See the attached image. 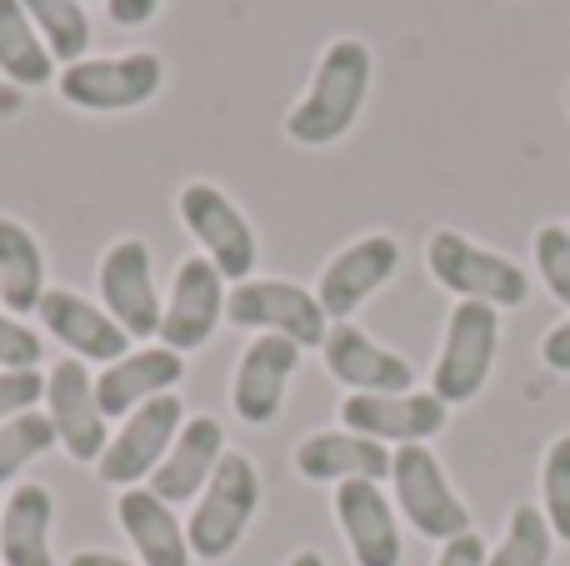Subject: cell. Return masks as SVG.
<instances>
[{"label": "cell", "instance_id": "cell-15", "mask_svg": "<svg viewBox=\"0 0 570 566\" xmlns=\"http://www.w3.org/2000/svg\"><path fill=\"white\" fill-rule=\"evenodd\" d=\"M451 407L435 391H395V397H345L341 427L381 441V447H425L441 437Z\"/></svg>", "mask_w": 570, "mask_h": 566}, {"label": "cell", "instance_id": "cell-23", "mask_svg": "<svg viewBox=\"0 0 570 566\" xmlns=\"http://www.w3.org/2000/svg\"><path fill=\"white\" fill-rule=\"evenodd\" d=\"M56 497L40 481H20L0 507V566H56L50 557Z\"/></svg>", "mask_w": 570, "mask_h": 566}, {"label": "cell", "instance_id": "cell-30", "mask_svg": "<svg viewBox=\"0 0 570 566\" xmlns=\"http://www.w3.org/2000/svg\"><path fill=\"white\" fill-rule=\"evenodd\" d=\"M535 271H541L546 291L570 311V226L551 221L535 231Z\"/></svg>", "mask_w": 570, "mask_h": 566}, {"label": "cell", "instance_id": "cell-26", "mask_svg": "<svg viewBox=\"0 0 570 566\" xmlns=\"http://www.w3.org/2000/svg\"><path fill=\"white\" fill-rule=\"evenodd\" d=\"M30 16V26L40 30V40H46V50L56 60H66V66H76V60H86L90 50V16L80 0H20Z\"/></svg>", "mask_w": 570, "mask_h": 566}, {"label": "cell", "instance_id": "cell-2", "mask_svg": "<svg viewBox=\"0 0 570 566\" xmlns=\"http://www.w3.org/2000/svg\"><path fill=\"white\" fill-rule=\"evenodd\" d=\"M425 266H431L435 286H445L455 301H485L495 311H515L531 301V276H525L521 261L501 256V251L481 246V241L461 236L451 226L431 231Z\"/></svg>", "mask_w": 570, "mask_h": 566}, {"label": "cell", "instance_id": "cell-11", "mask_svg": "<svg viewBox=\"0 0 570 566\" xmlns=\"http://www.w3.org/2000/svg\"><path fill=\"white\" fill-rule=\"evenodd\" d=\"M40 411H46L50 427H56V447L66 451L70 461H90V467H96L110 441V417L100 411L96 377L86 371V361L66 357L50 367Z\"/></svg>", "mask_w": 570, "mask_h": 566}, {"label": "cell", "instance_id": "cell-35", "mask_svg": "<svg viewBox=\"0 0 570 566\" xmlns=\"http://www.w3.org/2000/svg\"><path fill=\"white\" fill-rule=\"evenodd\" d=\"M106 10H110V20H116V26H146L150 16H156L160 10V0H106Z\"/></svg>", "mask_w": 570, "mask_h": 566}, {"label": "cell", "instance_id": "cell-21", "mask_svg": "<svg viewBox=\"0 0 570 566\" xmlns=\"http://www.w3.org/2000/svg\"><path fill=\"white\" fill-rule=\"evenodd\" d=\"M295 471L305 481H391V447L361 437V431H311L295 447Z\"/></svg>", "mask_w": 570, "mask_h": 566}, {"label": "cell", "instance_id": "cell-3", "mask_svg": "<svg viewBox=\"0 0 570 566\" xmlns=\"http://www.w3.org/2000/svg\"><path fill=\"white\" fill-rule=\"evenodd\" d=\"M190 521H186V537H190V557L196 562H226L230 552L246 541L250 521H256L261 507V471L246 451H226L216 467V477L206 481L196 501H190Z\"/></svg>", "mask_w": 570, "mask_h": 566}, {"label": "cell", "instance_id": "cell-17", "mask_svg": "<svg viewBox=\"0 0 570 566\" xmlns=\"http://www.w3.org/2000/svg\"><path fill=\"white\" fill-rule=\"evenodd\" d=\"M36 321L46 326V336H56L76 361H100V367H110V361H120L130 351V336L116 326V316H110L106 306H96V301H86L80 291L50 286L36 306Z\"/></svg>", "mask_w": 570, "mask_h": 566}, {"label": "cell", "instance_id": "cell-5", "mask_svg": "<svg viewBox=\"0 0 570 566\" xmlns=\"http://www.w3.org/2000/svg\"><path fill=\"white\" fill-rule=\"evenodd\" d=\"M166 66L156 50H116V56H86L56 76V90L76 110H136L160 96Z\"/></svg>", "mask_w": 570, "mask_h": 566}, {"label": "cell", "instance_id": "cell-39", "mask_svg": "<svg viewBox=\"0 0 570 566\" xmlns=\"http://www.w3.org/2000/svg\"><path fill=\"white\" fill-rule=\"evenodd\" d=\"M80 6H86V0H80Z\"/></svg>", "mask_w": 570, "mask_h": 566}, {"label": "cell", "instance_id": "cell-33", "mask_svg": "<svg viewBox=\"0 0 570 566\" xmlns=\"http://www.w3.org/2000/svg\"><path fill=\"white\" fill-rule=\"evenodd\" d=\"M485 562H491V547H485L481 531L441 541V557H435V566H485Z\"/></svg>", "mask_w": 570, "mask_h": 566}, {"label": "cell", "instance_id": "cell-16", "mask_svg": "<svg viewBox=\"0 0 570 566\" xmlns=\"http://www.w3.org/2000/svg\"><path fill=\"white\" fill-rule=\"evenodd\" d=\"M301 367V347L285 336H250V347L240 351L236 377H230V407L246 427H271L285 407L291 377Z\"/></svg>", "mask_w": 570, "mask_h": 566}, {"label": "cell", "instance_id": "cell-25", "mask_svg": "<svg viewBox=\"0 0 570 566\" xmlns=\"http://www.w3.org/2000/svg\"><path fill=\"white\" fill-rule=\"evenodd\" d=\"M0 76L26 90H40L56 80V56L46 50V40L30 26L20 0H0Z\"/></svg>", "mask_w": 570, "mask_h": 566}, {"label": "cell", "instance_id": "cell-24", "mask_svg": "<svg viewBox=\"0 0 570 566\" xmlns=\"http://www.w3.org/2000/svg\"><path fill=\"white\" fill-rule=\"evenodd\" d=\"M46 291V256L36 231H26L16 216H0V311L36 316Z\"/></svg>", "mask_w": 570, "mask_h": 566}, {"label": "cell", "instance_id": "cell-12", "mask_svg": "<svg viewBox=\"0 0 570 566\" xmlns=\"http://www.w3.org/2000/svg\"><path fill=\"white\" fill-rule=\"evenodd\" d=\"M226 296H230V281L216 271V261L206 256H186L176 266V281H170V296L160 306V347L170 351H200L216 326L226 321Z\"/></svg>", "mask_w": 570, "mask_h": 566}, {"label": "cell", "instance_id": "cell-28", "mask_svg": "<svg viewBox=\"0 0 570 566\" xmlns=\"http://www.w3.org/2000/svg\"><path fill=\"white\" fill-rule=\"evenodd\" d=\"M50 447H56V427H50L46 411H26V417L6 421V427H0V487L16 481L20 471L46 457Z\"/></svg>", "mask_w": 570, "mask_h": 566}, {"label": "cell", "instance_id": "cell-31", "mask_svg": "<svg viewBox=\"0 0 570 566\" xmlns=\"http://www.w3.org/2000/svg\"><path fill=\"white\" fill-rule=\"evenodd\" d=\"M40 351H46V341H40L20 316L0 311V371H36Z\"/></svg>", "mask_w": 570, "mask_h": 566}, {"label": "cell", "instance_id": "cell-10", "mask_svg": "<svg viewBox=\"0 0 570 566\" xmlns=\"http://www.w3.org/2000/svg\"><path fill=\"white\" fill-rule=\"evenodd\" d=\"M100 306L116 316V326L130 341H156L160 336V291H156V256L140 236H120L106 246L96 271Z\"/></svg>", "mask_w": 570, "mask_h": 566}, {"label": "cell", "instance_id": "cell-18", "mask_svg": "<svg viewBox=\"0 0 570 566\" xmlns=\"http://www.w3.org/2000/svg\"><path fill=\"white\" fill-rule=\"evenodd\" d=\"M335 521H341L355 566H401V521H395V501L381 491V481L335 487Z\"/></svg>", "mask_w": 570, "mask_h": 566}, {"label": "cell", "instance_id": "cell-20", "mask_svg": "<svg viewBox=\"0 0 570 566\" xmlns=\"http://www.w3.org/2000/svg\"><path fill=\"white\" fill-rule=\"evenodd\" d=\"M226 427H220L216 417H186V427H180V437L170 441L166 461H160L156 471H150L146 487L156 491L160 501H170V507H180V501H196L200 491H206V481L216 477L220 457H226Z\"/></svg>", "mask_w": 570, "mask_h": 566}, {"label": "cell", "instance_id": "cell-19", "mask_svg": "<svg viewBox=\"0 0 570 566\" xmlns=\"http://www.w3.org/2000/svg\"><path fill=\"white\" fill-rule=\"evenodd\" d=\"M180 377H186V357H180V351L160 347V341L136 347V351H126L120 361H110V367L96 377L100 411H106L110 421H116V417L126 421L136 407H146V401L176 391Z\"/></svg>", "mask_w": 570, "mask_h": 566}, {"label": "cell", "instance_id": "cell-22", "mask_svg": "<svg viewBox=\"0 0 570 566\" xmlns=\"http://www.w3.org/2000/svg\"><path fill=\"white\" fill-rule=\"evenodd\" d=\"M116 521L130 537L140 566H190V537L186 521L176 517L170 501H160L150 487H130L116 497Z\"/></svg>", "mask_w": 570, "mask_h": 566}, {"label": "cell", "instance_id": "cell-34", "mask_svg": "<svg viewBox=\"0 0 570 566\" xmlns=\"http://www.w3.org/2000/svg\"><path fill=\"white\" fill-rule=\"evenodd\" d=\"M541 361L556 371V377H570V316H566V321H556V326L546 331V341H541Z\"/></svg>", "mask_w": 570, "mask_h": 566}, {"label": "cell", "instance_id": "cell-29", "mask_svg": "<svg viewBox=\"0 0 570 566\" xmlns=\"http://www.w3.org/2000/svg\"><path fill=\"white\" fill-rule=\"evenodd\" d=\"M541 511L551 521L556 541H570V431L551 441L541 461Z\"/></svg>", "mask_w": 570, "mask_h": 566}, {"label": "cell", "instance_id": "cell-38", "mask_svg": "<svg viewBox=\"0 0 570 566\" xmlns=\"http://www.w3.org/2000/svg\"><path fill=\"white\" fill-rule=\"evenodd\" d=\"M566 110H570V86H566Z\"/></svg>", "mask_w": 570, "mask_h": 566}, {"label": "cell", "instance_id": "cell-13", "mask_svg": "<svg viewBox=\"0 0 570 566\" xmlns=\"http://www.w3.org/2000/svg\"><path fill=\"white\" fill-rule=\"evenodd\" d=\"M395 271H401V241L385 236V231H371V236L351 241L325 261L321 281H315V301L325 306L331 321H351Z\"/></svg>", "mask_w": 570, "mask_h": 566}, {"label": "cell", "instance_id": "cell-36", "mask_svg": "<svg viewBox=\"0 0 570 566\" xmlns=\"http://www.w3.org/2000/svg\"><path fill=\"white\" fill-rule=\"evenodd\" d=\"M66 566H140V562H126V557H116V552H76Z\"/></svg>", "mask_w": 570, "mask_h": 566}, {"label": "cell", "instance_id": "cell-14", "mask_svg": "<svg viewBox=\"0 0 570 566\" xmlns=\"http://www.w3.org/2000/svg\"><path fill=\"white\" fill-rule=\"evenodd\" d=\"M325 371L345 387V397H395V391H415V367L401 351L381 347L365 336L355 321H331L325 331Z\"/></svg>", "mask_w": 570, "mask_h": 566}, {"label": "cell", "instance_id": "cell-9", "mask_svg": "<svg viewBox=\"0 0 570 566\" xmlns=\"http://www.w3.org/2000/svg\"><path fill=\"white\" fill-rule=\"evenodd\" d=\"M180 427H186V401H180L176 391L136 407L116 431H110L106 451H100V461H96L100 481H106V487H120V491L150 481V471L166 461L170 441L180 437Z\"/></svg>", "mask_w": 570, "mask_h": 566}, {"label": "cell", "instance_id": "cell-6", "mask_svg": "<svg viewBox=\"0 0 570 566\" xmlns=\"http://www.w3.org/2000/svg\"><path fill=\"white\" fill-rule=\"evenodd\" d=\"M391 487H395V511L415 527L425 541H451L465 537L471 527V507L455 497L451 477H445L441 457L431 447H395L391 451Z\"/></svg>", "mask_w": 570, "mask_h": 566}, {"label": "cell", "instance_id": "cell-1", "mask_svg": "<svg viewBox=\"0 0 570 566\" xmlns=\"http://www.w3.org/2000/svg\"><path fill=\"white\" fill-rule=\"evenodd\" d=\"M371 76H375V56L365 40L355 36L331 40L321 50V60H315L305 96L285 116V136L295 146H331V140H341L361 120L365 96H371Z\"/></svg>", "mask_w": 570, "mask_h": 566}, {"label": "cell", "instance_id": "cell-37", "mask_svg": "<svg viewBox=\"0 0 570 566\" xmlns=\"http://www.w3.org/2000/svg\"><path fill=\"white\" fill-rule=\"evenodd\" d=\"M285 566H325V557H321V552H311V547H305V552H295V557L285 562Z\"/></svg>", "mask_w": 570, "mask_h": 566}, {"label": "cell", "instance_id": "cell-8", "mask_svg": "<svg viewBox=\"0 0 570 566\" xmlns=\"http://www.w3.org/2000/svg\"><path fill=\"white\" fill-rule=\"evenodd\" d=\"M176 216H180V226L190 231V241L200 246V256L216 261L220 276L236 281V286L250 281V271H256V261H261V246H256L250 221L240 216V206L226 191L210 186V180H190L176 196Z\"/></svg>", "mask_w": 570, "mask_h": 566}, {"label": "cell", "instance_id": "cell-7", "mask_svg": "<svg viewBox=\"0 0 570 566\" xmlns=\"http://www.w3.org/2000/svg\"><path fill=\"white\" fill-rule=\"evenodd\" d=\"M226 321L240 331H256V336H285L301 351L325 347V331L331 316L315 301V291H305L301 281H276V276H250L240 286H230L226 296Z\"/></svg>", "mask_w": 570, "mask_h": 566}, {"label": "cell", "instance_id": "cell-27", "mask_svg": "<svg viewBox=\"0 0 570 566\" xmlns=\"http://www.w3.org/2000/svg\"><path fill=\"white\" fill-rule=\"evenodd\" d=\"M551 552H556V531L546 521V511L535 501H521L485 566H551Z\"/></svg>", "mask_w": 570, "mask_h": 566}, {"label": "cell", "instance_id": "cell-4", "mask_svg": "<svg viewBox=\"0 0 570 566\" xmlns=\"http://www.w3.org/2000/svg\"><path fill=\"white\" fill-rule=\"evenodd\" d=\"M495 351H501V311L485 301H455L445 316L441 357L431 371V391L445 407H465L485 391L495 371Z\"/></svg>", "mask_w": 570, "mask_h": 566}, {"label": "cell", "instance_id": "cell-32", "mask_svg": "<svg viewBox=\"0 0 570 566\" xmlns=\"http://www.w3.org/2000/svg\"><path fill=\"white\" fill-rule=\"evenodd\" d=\"M40 401H46V377L36 371H0V427L16 417H26V411H40Z\"/></svg>", "mask_w": 570, "mask_h": 566}]
</instances>
